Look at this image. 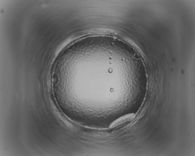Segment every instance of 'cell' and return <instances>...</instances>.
I'll return each mask as SVG.
<instances>
[{
	"instance_id": "cell-1",
	"label": "cell",
	"mask_w": 195,
	"mask_h": 156,
	"mask_svg": "<svg viewBox=\"0 0 195 156\" xmlns=\"http://www.w3.org/2000/svg\"><path fill=\"white\" fill-rule=\"evenodd\" d=\"M135 117L134 114H130L121 117L112 123L110 128L114 129L119 128L125 124L132 120Z\"/></svg>"
}]
</instances>
